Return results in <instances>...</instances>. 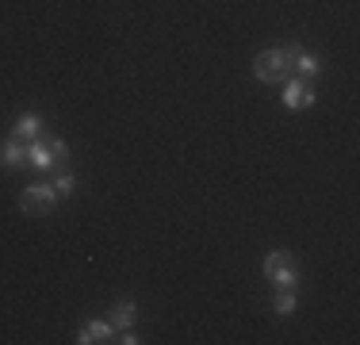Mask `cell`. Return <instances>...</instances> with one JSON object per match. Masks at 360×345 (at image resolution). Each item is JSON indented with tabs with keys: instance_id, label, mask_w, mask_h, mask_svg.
Listing matches in <instances>:
<instances>
[{
	"instance_id": "obj_9",
	"label": "cell",
	"mask_w": 360,
	"mask_h": 345,
	"mask_svg": "<svg viewBox=\"0 0 360 345\" xmlns=\"http://www.w3.org/2000/svg\"><path fill=\"white\" fill-rule=\"evenodd\" d=\"M31 165H35V169L54 165V153H50V142H46V138H35V142H31Z\"/></svg>"
},
{
	"instance_id": "obj_4",
	"label": "cell",
	"mask_w": 360,
	"mask_h": 345,
	"mask_svg": "<svg viewBox=\"0 0 360 345\" xmlns=\"http://www.w3.org/2000/svg\"><path fill=\"white\" fill-rule=\"evenodd\" d=\"M0 165H8V169H23V165H31V142L8 138V142L0 146Z\"/></svg>"
},
{
	"instance_id": "obj_1",
	"label": "cell",
	"mask_w": 360,
	"mask_h": 345,
	"mask_svg": "<svg viewBox=\"0 0 360 345\" xmlns=\"http://www.w3.org/2000/svg\"><path fill=\"white\" fill-rule=\"evenodd\" d=\"M264 276H269L276 288H295L299 284V265H295V257L291 253H269L264 257Z\"/></svg>"
},
{
	"instance_id": "obj_7",
	"label": "cell",
	"mask_w": 360,
	"mask_h": 345,
	"mask_svg": "<svg viewBox=\"0 0 360 345\" xmlns=\"http://www.w3.org/2000/svg\"><path fill=\"white\" fill-rule=\"evenodd\" d=\"M39 131H42V119L35 115V111H31V115H20V119H15L12 138H20V142H35Z\"/></svg>"
},
{
	"instance_id": "obj_5",
	"label": "cell",
	"mask_w": 360,
	"mask_h": 345,
	"mask_svg": "<svg viewBox=\"0 0 360 345\" xmlns=\"http://www.w3.org/2000/svg\"><path fill=\"white\" fill-rule=\"evenodd\" d=\"M284 104L288 108H311L314 104V89L307 84V77H299V81H288V89H284Z\"/></svg>"
},
{
	"instance_id": "obj_11",
	"label": "cell",
	"mask_w": 360,
	"mask_h": 345,
	"mask_svg": "<svg viewBox=\"0 0 360 345\" xmlns=\"http://www.w3.org/2000/svg\"><path fill=\"white\" fill-rule=\"evenodd\" d=\"M50 184H54V192L65 200V196H73V188H77V177H73V172H62V177H58V180H50Z\"/></svg>"
},
{
	"instance_id": "obj_3",
	"label": "cell",
	"mask_w": 360,
	"mask_h": 345,
	"mask_svg": "<svg viewBox=\"0 0 360 345\" xmlns=\"http://www.w3.org/2000/svg\"><path fill=\"white\" fill-rule=\"evenodd\" d=\"M54 203H58L54 184H27L20 192V207L27 215H50V211H54Z\"/></svg>"
},
{
	"instance_id": "obj_10",
	"label": "cell",
	"mask_w": 360,
	"mask_h": 345,
	"mask_svg": "<svg viewBox=\"0 0 360 345\" xmlns=\"http://www.w3.org/2000/svg\"><path fill=\"white\" fill-rule=\"evenodd\" d=\"M272 310H276V315H291V310H295V288H280L276 296H272Z\"/></svg>"
},
{
	"instance_id": "obj_6",
	"label": "cell",
	"mask_w": 360,
	"mask_h": 345,
	"mask_svg": "<svg viewBox=\"0 0 360 345\" xmlns=\"http://www.w3.org/2000/svg\"><path fill=\"white\" fill-rule=\"evenodd\" d=\"M111 338H115V326L111 322H84L81 334H77L81 345H96V341H111Z\"/></svg>"
},
{
	"instance_id": "obj_8",
	"label": "cell",
	"mask_w": 360,
	"mask_h": 345,
	"mask_svg": "<svg viewBox=\"0 0 360 345\" xmlns=\"http://www.w3.org/2000/svg\"><path fill=\"white\" fill-rule=\"evenodd\" d=\"M111 326H115V330H131L134 326V303L131 299H119V303L111 307Z\"/></svg>"
},
{
	"instance_id": "obj_2",
	"label": "cell",
	"mask_w": 360,
	"mask_h": 345,
	"mask_svg": "<svg viewBox=\"0 0 360 345\" xmlns=\"http://www.w3.org/2000/svg\"><path fill=\"white\" fill-rule=\"evenodd\" d=\"M288 69H291V62H288L284 46H280V50H264V54H257V62H253V73L261 77L264 84L284 81V77H288Z\"/></svg>"
}]
</instances>
